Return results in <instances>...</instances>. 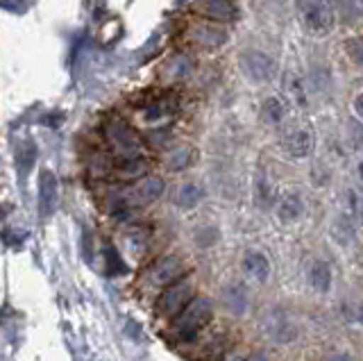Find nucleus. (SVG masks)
Listing matches in <instances>:
<instances>
[{
  "label": "nucleus",
  "mask_w": 363,
  "mask_h": 361,
  "mask_svg": "<svg viewBox=\"0 0 363 361\" xmlns=\"http://www.w3.org/2000/svg\"><path fill=\"white\" fill-rule=\"evenodd\" d=\"M334 0H306L302 7V28L311 37H327L334 30Z\"/></svg>",
  "instance_id": "nucleus-3"
},
{
  "label": "nucleus",
  "mask_w": 363,
  "mask_h": 361,
  "mask_svg": "<svg viewBox=\"0 0 363 361\" xmlns=\"http://www.w3.org/2000/svg\"><path fill=\"white\" fill-rule=\"evenodd\" d=\"M345 52H347V57L354 62L357 66H361L363 69V39H347L345 41Z\"/></svg>",
  "instance_id": "nucleus-26"
},
{
  "label": "nucleus",
  "mask_w": 363,
  "mask_h": 361,
  "mask_svg": "<svg viewBox=\"0 0 363 361\" xmlns=\"http://www.w3.org/2000/svg\"><path fill=\"white\" fill-rule=\"evenodd\" d=\"M202 198H204L202 187L189 182V184H182L179 187L177 196H175V202H177V207H182V209H193V207L200 205Z\"/></svg>",
  "instance_id": "nucleus-20"
},
{
  "label": "nucleus",
  "mask_w": 363,
  "mask_h": 361,
  "mask_svg": "<svg viewBox=\"0 0 363 361\" xmlns=\"http://www.w3.org/2000/svg\"><path fill=\"white\" fill-rule=\"evenodd\" d=\"M105 259H107V273L109 275H123L125 270H128V266L123 264V259L121 255L113 250V248H105Z\"/></svg>",
  "instance_id": "nucleus-25"
},
{
  "label": "nucleus",
  "mask_w": 363,
  "mask_h": 361,
  "mask_svg": "<svg viewBox=\"0 0 363 361\" xmlns=\"http://www.w3.org/2000/svg\"><path fill=\"white\" fill-rule=\"evenodd\" d=\"M309 282L318 293H327L332 289V268H329V264L320 262V259L313 262L309 268Z\"/></svg>",
  "instance_id": "nucleus-17"
},
{
  "label": "nucleus",
  "mask_w": 363,
  "mask_h": 361,
  "mask_svg": "<svg viewBox=\"0 0 363 361\" xmlns=\"http://www.w3.org/2000/svg\"><path fill=\"white\" fill-rule=\"evenodd\" d=\"M189 39L196 43L198 48L216 50L227 41V32L223 28H213V26H193Z\"/></svg>",
  "instance_id": "nucleus-10"
},
{
  "label": "nucleus",
  "mask_w": 363,
  "mask_h": 361,
  "mask_svg": "<svg viewBox=\"0 0 363 361\" xmlns=\"http://www.w3.org/2000/svg\"><path fill=\"white\" fill-rule=\"evenodd\" d=\"M247 361H268V357L264 352H255L252 357H247Z\"/></svg>",
  "instance_id": "nucleus-30"
},
{
  "label": "nucleus",
  "mask_w": 363,
  "mask_h": 361,
  "mask_svg": "<svg viewBox=\"0 0 363 361\" xmlns=\"http://www.w3.org/2000/svg\"><path fill=\"white\" fill-rule=\"evenodd\" d=\"M334 361H347L345 357H338V359H334Z\"/></svg>",
  "instance_id": "nucleus-33"
},
{
  "label": "nucleus",
  "mask_w": 363,
  "mask_h": 361,
  "mask_svg": "<svg viewBox=\"0 0 363 361\" xmlns=\"http://www.w3.org/2000/svg\"><path fill=\"white\" fill-rule=\"evenodd\" d=\"M191 66L193 62L186 57V55H175L173 60L166 62V69H164V80L168 82H179L191 73Z\"/></svg>",
  "instance_id": "nucleus-18"
},
{
  "label": "nucleus",
  "mask_w": 363,
  "mask_h": 361,
  "mask_svg": "<svg viewBox=\"0 0 363 361\" xmlns=\"http://www.w3.org/2000/svg\"><path fill=\"white\" fill-rule=\"evenodd\" d=\"M243 273L247 277H252L255 282H266L270 277V262L264 252H257V250H250L243 255Z\"/></svg>",
  "instance_id": "nucleus-11"
},
{
  "label": "nucleus",
  "mask_w": 363,
  "mask_h": 361,
  "mask_svg": "<svg viewBox=\"0 0 363 361\" xmlns=\"http://www.w3.org/2000/svg\"><path fill=\"white\" fill-rule=\"evenodd\" d=\"M164 179L157 177V175H147L136 179L134 184L125 187L121 191H113V194L107 198V211L109 213H125V211H132V209H141L152 205L155 200L162 198L164 194Z\"/></svg>",
  "instance_id": "nucleus-1"
},
{
  "label": "nucleus",
  "mask_w": 363,
  "mask_h": 361,
  "mask_svg": "<svg viewBox=\"0 0 363 361\" xmlns=\"http://www.w3.org/2000/svg\"><path fill=\"white\" fill-rule=\"evenodd\" d=\"M191 298H193V282L184 275L182 279L173 282V284L164 289L155 309L162 318H175V316L191 302Z\"/></svg>",
  "instance_id": "nucleus-4"
},
{
  "label": "nucleus",
  "mask_w": 363,
  "mask_h": 361,
  "mask_svg": "<svg viewBox=\"0 0 363 361\" xmlns=\"http://www.w3.org/2000/svg\"><path fill=\"white\" fill-rule=\"evenodd\" d=\"M255 200L261 209H268L275 200V184L266 173H259L255 179Z\"/></svg>",
  "instance_id": "nucleus-19"
},
{
  "label": "nucleus",
  "mask_w": 363,
  "mask_h": 361,
  "mask_svg": "<svg viewBox=\"0 0 363 361\" xmlns=\"http://www.w3.org/2000/svg\"><path fill=\"white\" fill-rule=\"evenodd\" d=\"M216 239H218V232H216L213 228L200 230V232H198V236H196L198 245H202V248H209L211 243H216Z\"/></svg>",
  "instance_id": "nucleus-27"
},
{
  "label": "nucleus",
  "mask_w": 363,
  "mask_h": 361,
  "mask_svg": "<svg viewBox=\"0 0 363 361\" xmlns=\"http://www.w3.org/2000/svg\"><path fill=\"white\" fill-rule=\"evenodd\" d=\"M359 177H361V182H363V162H359Z\"/></svg>",
  "instance_id": "nucleus-32"
},
{
  "label": "nucleus",
  "mask_w": 363,
  "mask_h": 361,
  "mask_svg": "<svg viewBox=\"0 0 363 361\" xmlns=\"http://www.w3.org/2000/svg\"><path fill=\"white\" fill-rule=\"evenodd\" d=\"M264 121L268 123V126H277V123L284 121V116H286V105H284V100H279L277 96L268 98L264 103Z\"/></svg>",
  "instance_id": "nucleus-21"
},
{
  "label": "nucleus",
  "mask_w": 363,
  "mask_h": 361,
  "mask_svg": "<svg viewBox=\"0 0 363 361\" xmlns=\"http://www.w3.org/2000/svg\"><path fill=\"white\" fill-rule=\"evenodd\" d=\"M223 361H243V359H241V357H238V355L234 352V355H230V357H225Z\"/></svg>",
  "instance_id": "nucleus-31"
},
{
  "label": "nucleus",
  "mask_w": 363,
  "mask_h": 361,
  "mask_svg": "<svg viewBox=\"0 0 363 361\" xmlns=\"http://www.w3.org/2000/svg\"><path fill=\"white\" fill-rule=\"evenodd\" d=\"M275 60L268 57L266 52H259V50H247L241 55V71L247 80H252L257 84H264L270 82L272 75H275Z\"/></svg>",
  "instance_id": "nucleus-6"
},
{
  "label": "nucleus",
  "mask_w": 363,
  "mask_h": 361,
  "mask_svg": "<svg viewBox=\"0 0 363 361\" xmlns=\"http://www.w3.org/2000/svg\"><path fill=\"white\" fill-rule=\"evenodd\" d=\"M177 3H184V0H177Z\"/></svg>",
  "instance_id": "nucleus-34"
},
{
  "label": "nucleus",
  "mask_w": 363,
  "mask_h": 361,
  "mask_svg": "<svg viewBox=\"0 0 363 361\" xmlns=\"http://www.w3.org/2000/svg\"><path fill=\"white\" fill-rule=\"evenodd\" d=\"M200 12L216 21H234L238 16V7L234 0H200Z\"/></svg>",
  "instance_id": "nucleus-12"
},
{
  "label": "nucleus",
  "mask_w": 363,
  "mask_h": 361,
  "mask_svg": "<svg viewBox=\"0 0 363 361\" xmlns=\"http://www.w3.org/2000/svg\"><path fill=\"white\" fill-rule=\"evenodd\" d=\"M284 89H286V96L295 107H306L309 105V96H306V87L304 80L298 73H286L284 75Z\"/></svg>",
  "instance_id": "nucleus-15"
},
{
  "label": "nucleus",
  "mask_w": 363,
  "mask_h": 361,
  "mask_svg": "<svg viewBox=\"0 0 363 361\" xmlns=\"http://www.w3.org/2000/svg\"><path fill=\"white\" fill-rule=\"evenodd\" d=\"M352 109H354V114H357L359 118H363V91H359V94L354 96V100H352Z\"/></svg>",
  "instance_id": "nucleus-29"
},
{
  "label": "nucleus",
  "mask_w": 363,
  "mask_h": 361,
  "mask_svg": "<svg viewBox=\"0 0 363 361\" xmlns=\"http://www.w3.org/2000/svg\"><path fill=\"white\" fill-rule=\"evenodd\" d=\"M225 304L230 307L236 316H241L247 309V293L243 291V287H230L225 291Z\"/></svg>",
  "instance_id": "nucleus-23"
},
{
  "label": "nucleus",
  "mask_w": 363,
  "mask_h": 361,
  "mask_svg": "<svg viewBox=\"0 0 363 361\" xmlns=\"http://www.w3.org/2000/svg\"><path fill=\"white\" fill-rule=\"evenodd\" d=\"M191 162H193V150L186 148V145H179V148L168 152L166 168L168 171H184L186 166H191Z\"/></svg>",
  "instance_id": "nucleus-22"
},
{
  "label": "nucleus",
  "mask_w": 363,
  "mask_h": 361,
  "mask_svg": "<svg viewBox=\"0 0 363 361\" xmlns=\"http://www.w3.org/2000/svg\"><path fill=\"white\" fill-rule=\"evenodd\" d=\"M184 275H186L184 262H182V259L175 257V255H168V257L157 259V262L147 268L145 282L150 287H155V289H166V287L173 284V282L182 279Z\"/></svg>",
  "instance_id": "nucleus-5"
},
{
  "label": "nucleus",
  "mask_w": 363,
  "mask_h": 361,
  "mask_svg": "<svg viewBox=\"0 0 363 361\" xmlns=\"http://www.w3.org/2000/svg\"><path fill=\"white\" fill-rule=\"evenodd\" d=\"M266 332L279 343H289L291 338H295V327L281 313L270 316V321H266Z\"/></svg>",
  "instance_id": "nucleus-16"
},
{
  "label": "nucleus",
  "mask_w": 363,
  "mask_h": 361,
  "mask_svg": "<svg viewBox=\"0 0 363 361\" xmlns=\"http://www.w3.org/2000/svg\"><path fill=\"white\" fill-rule=\"evenodd\" d=\"M313 132L309 128H295L286 134V141H284V148L293 157V160H306L313 152Z\"/></svg>",
  "instance_id": "nucleus-9"
},
{
  "label": "nucleus",
  "mask_w": 363,
  "mask_h": 361,
  "mask_svg": "<svg viewBox=\"0 0 363 361\" xmlns=\"http://www.w3.org/2000/svg\"><path fill=\"white\" fill-rule=\"evenodd\" d=\"M304 213V202L298 194H289L277 202V218L281 223H295Z\"/></svg>",
  "instance_id": "nucleus-14"
},
{
  "label": "nucleus",
  "mask_w": 363,
  "mask_h": 361,
  "mask_svg": "<svg viewBox=\"0 0 363 361\" xmlns=\"http://www.w3.org/2000/svg\"><path fill=\"white\" fill-rule=\"evenodd\" d=\"M57 200H60V187H57V177L52 171H41L39 175V216L50 218L57 209Z\"/></svg>",
  "instance_id": "nucleus-8"
},
{
  "label": "nucleus",
  "mask_w": 363,
  "mask_h": 361,
  "mask_svg": "<svg viewBox=\"0 0 363 361\" xmlns=\"http://www.w3.org/2000/svg\"><path fill=\"white\" fill-rule=\"evenodd\" d=\"M26 5H28L26 0H0V7L11 14H21L23 9H26Z\"/></svg>",
  "instance_id": "nucleus-28"
},
{
  "label": "nucleus",
  "mask_w": 363,
  "mask_h": 361,
  "mask_svg": "<svg viewBox=\"0 0 363 361\" xmlns=\"http://www.w3.org/2000/svg\"><path fill=\"white\" fill-rule=\"evenodd\" d=\"M345 207H347V218L359 225L363 223V196L357 194L354 189H347L345 191Z\"/></svg>",
  "instance_id": "nucleus-24"
},
{
  "label": "nucleus",
  "mask_w": 363,
  "mask_h": 361,
  "mask_svg": "<svg viewBox=\"0 0 363 361\" xmlns=\"http://www.w3.org/2000/svg\"><path fill=\"white\" fill-rule=\"evenodd\" d=\"M211 313H213L211 300L193 296L186 307L173 318V332L182 341H193L196 334L211 321Z\"/></svg>",
  "instance_id": "nucleus-2"
},
{
  "label": "nucleus",
  "mask_w": 363,
  "mask_h": 361,
  "mask_svg": "<svg viewBox=\"0 0 363 361\" xmlns=\"http://www.w3.org/2000/svg\"><path fill=\"white\" fill-rule=\"evenodd\" d=\"M113 171L118 177H139L145 175L147 164L141 155H121L116 162H113Z\"/></svg>",
  "instance_id": "nucleus-13"
},
{
  "label": "nucleus",
  "mask_w": 363,
  "mask_h": 361,
  "mask_svg": "<svg viewBox=\"0 0 363 361\" xmlns=\"http://www.w3.org/2000/svg\"><path fill=\"white\" fill-rule=\"evenodd\" d=\"M105 134L121 155H139L141 152V141L136 139V134L132 132L128 123L113 118L105 126Z\"/></svg>",
  "instance_id": "nucleus-7"
}]
</instances>
